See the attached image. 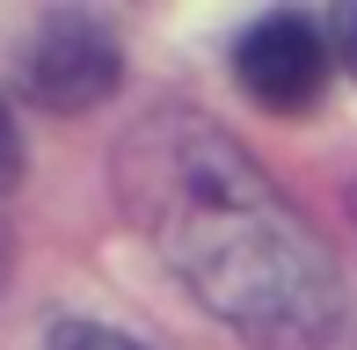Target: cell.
<instances>
[{
	"label": "cell",
	"mask_w": 357,
	"mask_h": 350,
	"mask_svg": "<svg viewBox=\"0 0 357 350\" xmlns=\"http://www.w3.org/2000/svg\"><path fill=\"white\" fill-rule=\"evenodd\" d=\"M29 88L52 109H88L117 88V44L95 22H52L44 44L29 52Z\"/></svg>",
	"instance_id": "cell-3"
},
{
	"label": "cell",
	"mask_w": 357,
	"mask_h": 350,
	"mask_svg": "<svg viewBox=\"0 0 357 350\" xmlns=\"http://www.w3.org/2000/svg\"><path fill=\"white\" fill-rule=\"evenodd\" d=\"M22 175V139H15V124H8V102H0V190Z\"/></svg>",
	"instance_id": "cell-6"
},
{
	"label": "cell",
	"mask_w": 357,
	"mask_h": 350,
	"mask_svg": "<svg viewBox=\"0 0 357 350\" xmlns=\"http://www.w3.org/2000/svg\"><path fill=\"white\" fill-rule=\"evenodd\" d=\"M328 52L357 73V8H335V15H328Z\"/></svg>",
	"instance_id": "cell-5"
},
{
	"label": "cell",
	"mask_w": 357,
	"mask_h": 350,
	"mask_svg": "<svg viewBox=\"0 0 357 350\" xmlns=\"http://www.w3.org/2000/svg\"><path fill=\"white\" fill-rule=\"evenodd\" d=\"M234 66L263 109H306L328 81V29H314L306 15H270L241 37Z\"/></svg>",
	"instance_id": "cell-2"
},
{
	"label": "cell",
	"mask_w": 357,
	"mask_h": 350,
	"mask_svg": "<svg viewBox=\"0 0 357 350\" xmlns=\"http://www.w3.org/2000/svg\"><path fill=\"white\" fill-rule=\"evenodd\" d=\"M124 197L183 284L234 328L299 343L335 314V270L321 241L212 124L160 117L139 132V146H124Z\"/></svg>",
	"instance_id": "cell-1"
},
{
	"label": "cell",
	"mask_w": 357,
	"mask_h": 350,
	"mask_svg": "<svg viewBox=\"0 0 357 350\" xmlns=\"http://www.w3.org/2000/svg\"><path fill=\"white\" fill-rule=\"evenodd\" d=\"M52 350H146V343L117 336V328H95V321H59L52 328Z\"/></svg>",
	"instance_id": "cell-4"
}]
</instances>
